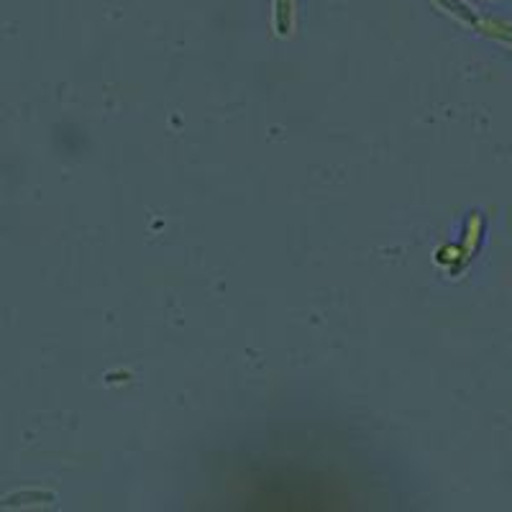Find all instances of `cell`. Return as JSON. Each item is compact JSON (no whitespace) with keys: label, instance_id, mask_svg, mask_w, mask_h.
I'll use <instances>...</instances> for the list:
<instances>
[{"label":"cell","instance_id":"cell-1","mask_svg":"<svg viewBox=\"0 0 512 512\" xmlns=\"http://www.w3.org/2000/svg\"><path fill=\"white\" fill-rule=\"evenodd\" d=\"M477 31H482L484 36H492L497 41H505V44H512V24L500 21V18H479Z\"/></svg>","mask_w":512,"mask_h":512},{"label":"cell","instance_id":"cell-2","mask_svg":"<svg viewBox=\"0 0 512 512\" xmlns=\"http://www.w3.org/2000/svg\"><path fill=\"white\" fill-rule=\"evenodd\" d=\"M433 3H436V6H441L443 11L451 13V16L461 18L464 24H472V26L479 24V16L472 11V8L466 6L464 0H433Z\"/></svg>","mask_w":512,"mask_h":512},{"label":"cell","instance_id":"cell-3","mask_svg":"<svg viewBox=\"0 0 512 512\" xmlns=\"http://www.w3.org/2000/svg\"><path fill=\"white\" fill-rule=\"evenodd\" d=\"M292 8H295V3L292 0H274V16H277V34L280 36H287L292 29Z\"/></svg>","mask_w":512,"mask_h":512}]
</instances>
